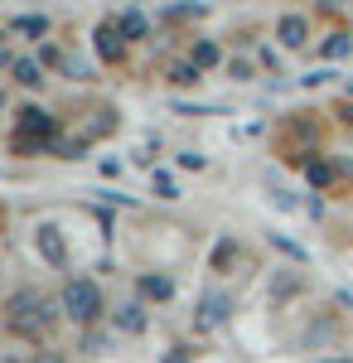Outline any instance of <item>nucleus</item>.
<instances>
[{"instance_id":"obj_1","label":"nucleus","mask_w":353,"mask_h":363,"mask_svg":"<svg viewBox=\"0 0 353 363\" xmlns=\"http://www.w3.org/2000/svg\"><path fill=\"white\" fill-rule=\"evenodd\" d=\"M49 325H54V306H49L39 291H15V296H10V330H15V335L39 339Z\"/></svg>"},{"instance_id":"obj_2","label":"nucleus","mask_w":353,"mask_h":363,"mask_svg":"<svg viewBox=\"0 0 353 363\" xmlns=\"http://www.w3.org/2000/svg\"><path fill=\"white\" fill-rule=\"evenodd\" d=\"M63 310H68L78 325L97 320V310H102V291H97V281H87V277L68 281V286H63Z\"/></svg>"},{"instance_id":"obj_3","label":"nucleus","mask_w":353,"mask_h":363,"mask_svg":"<svg viewBox=\"0 0 353 363\" xmlns=\"http://www.w3.org/2000/svg\"><path fill=\"white\" fill-rule=\"evenodd\" d=\"M29 140H54V116L44 112V107H25L20 121H15V145H29Z\"/></svg>"},{"instance_id":"obj_4","label":"nucleus","mask_w":353,"mask_h":363,"mask_svg":"<svg viewBox=\"0 0 353 363\" xmlns=\"http://www.w3.org/2000/svg\"><path fill=\"white\" fill-rule=\"evenodd\" d=\"M228 315H232V301H228L223 291H208V296L198 301V315H194V325H198V330H218Z\"/></svg>"},{"instance_id":"obj_5","label":"nucleus","mask_w":353,"mask_h":363,"mask_svg":"<svg viewBox=\"0 0 353 363\" xmlns=\"http://www.w3.org/2000/svg\"><path fill=\"white\" fill-rule=\"evenodd\" d=\"M34 247H39V257H44L49 267H63V262H68V247H63V233H58L54 223H39V228H34Z\"/></svg>"},{"instance_id":"obj_6","label":"nucleus","mask_w":353,"mask_h":363,"mask_svg":"<svg viewBox=\"0 0 353 363\" xmlns=\"http://www.w3.org/2000/svg\"><path fill=\"white\" fill-rule=\"evenodd\" d=\"M121 44H126V34H121V25H116V20L97 25V58H102V63L121 58Z\"/></svg>"},{"instance_id":"obj_7","label":"nucleus","mask_w":353,"mask_h":363,"mask_svg":"<svg viewBox=\"0 0 353 363\" xmlns=\"http://www.w3.org/2000/svg\"><path fill=\"white\" fill-rule=\"evenodd\" d=\"M276 39H281L286 49H305V44H310V25H305L300 15H286V20L276 25Z\"/></svg>"},{"instance_id":"obj_8","label":"nucleus","mask_w":353,"mask_h":363,"mask_svg":"<svg viewBox=\"0 0 353 363\" xmlns=\"http://www.w3.org/2000/svg\"><path fill=\"white\" fill-rule=\"evenodd\" d=\"M10 34H25V39H44V34H49V15H10Z\"/></svg>"},{"instance_id":"obj_9","label":"nucleus","mask_w":353,"mask_h":363,"mask_svg":"<svg viewBox=\"0 0 353 363\" xmlns=\"http://www.w3.org/2000/svg\"><path fill=\"white\" fill-rule=\"evenodd\" d=\"M10 68H15V83H20V87H39V83H44V68H39V58H15Z\"/></svg>"},{"instance_id":"obj_10","label":"nucleus","mask_w":353,"mask_h":363,"mask_svg":"<svg viewBox=\"0 0 353 363\" xmlns=\"http://www.w3.org/2000/svg\"><path fill=\"white\" fill-rule=\"evenodd\" d=\"M140 296H150V301H169V296H174V281H169V277H140Z\"/></svg>"},{"instance_id":"obj_11","label":"nucleus","mask_w":353,"mask_h":363,"mask_svg":"<svg viewBox=\"0 0 353 363\" xmlns=\"http://www.w3.org/2000/svg\"><path fill=\"white\" fill-rule=\"evenodd\" d=\"M116 325H121L126 335H140V330H145V310L140 306H121L116 310Z\"/></svg>"},{"instance_id":"obj_12","label":"nucleus","mask_w":353,"mask_h":363,"mask_svg":"<svg viewBox=\"0 0 353 363\" xmlns=\"http://www.w3.org/2000/svg\"><path fill=\"white\" fill-rule=\"evenodd\" d=\"M305 179H310V189H325V184H334V165L310 160V165H305Z\"/></svg>"},{"instance_id":"obj_13","label":"nucleus","mask_w":353,"mask_h":363,"mask_svg":"<svg viewBox=\"0 0 353 363\" xmlns=\"http://www.w3.org/2000/svg\"><path fill=\"white\" fill-rule=\"evenodd\" d=\"M116 25H121V34H126V39H145V15H140V10H126Z\"/></svg>"},{"instance_id":"obj_14","label":"nucleus","mask_w":353,"mask_h":363,"mask_svg":"<svg viewBox=\"0 0 353 363\" xmlns=\"http://www.w3.org/2000/svg\"><path fill=\"white\" fill-rule=\"evenodd\" d=\"M194 63H198V68H213L218 63V44L213 39H198V44H194Z\"/></svg>"},{"instance_id":"obj_15","label":"nucleus","mask_w":353,"mask_h":363,"mask_svg":"<svg viewBox=\"0 0 353 363\" xmlns=\"http://www.w3.org/2000/svg\"><path fill=\"white\" fill-rule=\"evenodd\" d=\"M353 49V34H329L325 39V58H344Z\"/></svg>"},{"instance_id":"obj_16","label":"nucleus","mask_w":353,"mask_h":363,"mask_svg":"<svg viewBox=\"0 0 353 363\" xmlns=\"http://www.w3.org/2000/svg\"><path fill=\"white\" fill-rule=\"evenodd\" d=\"M150 189H155V199H179V189H174V179H169L164 169H155V174H150Z\"/></svg>"},{"instance_id":"obj_17","label":"nucleus","mask_w":353,"mask_h":363,"mask_svg":"<svg viewBox=\"0 0 353 363\" xmlns=\"http://www.w3.org/2000/svg\"><path fill=\"white\" fill-rule=\"evenodd\" d=\"M198 73H203L198 63H179V68H174L169 78H174V83H179V87H189V83H198Z\"/></svg>"},{"instance_id":"obj_18","label":"nucleus","mask_w":353,"mask_h":363,"mask_svg":"<svg viewBox=\"0 0 353 363\" xmlns=\"http://www.w3.org/2000/svg\"><path fill=\"white\" fill-rule=\"evenodd\" d=\"M179 165H184V169H203V155H198V150H184Z\"/></svg>"},{"instance_id":"obj_19","label":"nucleus","mask_w":353,"mask_h":363,"mask_svg":"<svg viewBox=\"0 0 353 363\" xmlns=\"http://www.w3.org/2000/svg\"><path fill=\"white\" fill-rule=\"evenodd\" d=\"M63 68H68L73 78H87V63H82V58H63Z\"/></svg>"},{"instance_id":"obj_20","label":"nucleus","mask_w":353,"mask_h":363,"mask_svg":"<svg viewBox=\"0 0 353 363\" xmlns=\"http://www.w3.org/2000/svg\"><path fill=\"white\" fill-rule=\"evenodd\" d=\"M329 363H349V359H329Z\"/></svg>"},{"instance_id":"obj_21","label":"nucleus","mask_w":353,"mask_h":363,"mask_svg":"<svg viewBox=\"0 0 353 363\" xmlns=\"http://www.w3.org/2000/svg\"><path fill=\"white\" fill-rule=\"evenodd\" d=\"M349 92H353V78H349Z\"/></svg>"}]
</instances>
